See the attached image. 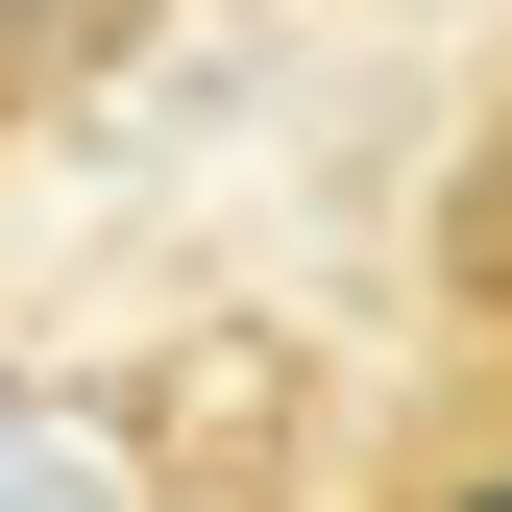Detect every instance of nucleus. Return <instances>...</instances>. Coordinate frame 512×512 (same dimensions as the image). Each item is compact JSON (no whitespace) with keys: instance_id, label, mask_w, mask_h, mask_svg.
<instances>
[{"instance_id":"nucleus-3","label":"nucleus","mask_w":512,"mask_h":512,"mask_svg":"<svg viewBox=\"0 0 512 512\" xmlns=\"http://www.w3.org/2000/svg\"><path fill=\"white\" fill-rule=\"evenodd\" d=\"M171 49V0H0V147H49L74 98H122Z\"/></svg>"},{"instance_id":"nucleus-2","label":"nucleus","mask_w":512,"mask_h":512,"mask_svg":"<svg viewBox=\"0 0 512 512\" xmlns=\"http://www.w3.org/2000/svg\"><path fill=\"white\" fill-rule=\"evenodd\" d=\"M415 269H439V342H512V74H488V122H464V147H439Z\"/></svg>"},{"instance_id":"nucleus-1","label":"nucleus","mask_w":512,"mask_h":512,"mask_svg":"<svg viewBox=\"0 0 512 512\" xmlns=\"http://www.w3.org/2000/svg\"><path fill=\"white\" fill-rule=\"evenodd\" d=\"M342 512H512V342H439L391 415H366V488Z\"/></svg>"}]
</instances>
